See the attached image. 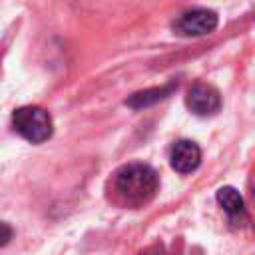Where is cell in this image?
Masks as SVG:
<instances>
[{
    "instance_id": "6",
    "label": "cell",
    "mask_w": 255,
    "mask_h": 255,
    "mask_svg": "<svg viewBox=\"0 0 255 255\" xmlns=\"http://www.w3.org/2000/svg\"><path fill=\"white\" fill-rule=\"evenodd\" d=\"M215 197H217V203L223 207V211L229 213L231 217L243 213V197H241V193H239L235 187L223 185V187L217 189Z\"/></svg>"
},
{
    "instance_id": "8",
    "label": "cell",
    "mask_w": 255,
    "mask_h": 255,
    "mask_svg": "<svg viewBox=\"0 0 255 255\" xmlns=\"http://www.w3.org/2000/svg\"><path fill=\"white\" fill-rule=\"evenodd\" d=\"M12 235H14V231H12V227L8 225V223H4V221H0V247H4L10 239H12Z\"/></svg>"
},
{
    "instance_id": "1",
    "label": "cell",
    "mask_w": 255,
    "mask_h": 255,
    "mask_svg": "<svg viewBox=\"0 0 255 255\" xmlns=\"http://www.w3.org/2000/svg\"><path fill=\"white\" fill-rule=\"evenodd\" d=\"M157 191V173L153 167L141 161H131L122 165L112 175L114 201L126 207L145 205Z\"/></svg>"
},
{
    "instance_id": "7",
    "label": "cell",
    "mask_w": 255,
    "mask_h": 255,
    "mask_svg": "<svg viewBox=\"0 0 255 255\" xmlns=\"http://www.w3.org/2000/svg\"><path fill=\"white\" fill-rule=\"evenodd\" d=\"M171 90H173V86L143 90V92H137V94L129 96V98L126 100V104H128L129 108H133V110H141V108H145V106H151V104H155V102L163 100V98H165V96H167Z\"/></svg>"
},
{
    "instance_id": "2",
    "label": "cell",
    "mask_w": 255,
    "mask_h": 255,
    "mask_svg": "<svg viewBox=\"0 0 255 255\" xmlns=\"http://www.w3.org/2000/svg\"><path fill=\"white\" fill-rule=\"evenodd\" d=\"M12 126L30 143H42L54 131L50 114L40 106H22V108L14 110Z\"/></svg>"
},
{
    "instance_id": "3",
    "label": "cell",
    "mask_w": 255,
    "mask_h": 255,
    "mask_svg": "<svg viewBox=\"0 0 255 255\" xmlns=\"http://www.w3.org/2000/svg\"><path fill=\"white\" fill-rule=\"evenodd\" d=\"M215 28H217V14L207 8L185 10L171 22V30L183 38L205 36V34H211Z\"/></svg>"
},
{
    "instance_id": "5",
    "label": "cell",
    "mask_w": 255,
    "mask_h": 255,
    "mask_svg": "<svg viewBox=\"0 0 255 255\" xmlns=\"http://www.w3.org/2000/svg\"><path fill=\"white\" fill-rule=\"evenodd\" d=\"M201 161V149L191 139H179L171 145L169 163L177 173H191Z\"/></svg>"
},
{
    "instance_id": "4",
    "label": "cell",
    "mask_w": 255,
    "mask_h": 255,
    "mask_svg": "<svg viewBox=\"0 0 255 255\" xmlns=\"http://www.w3.org/2000/svg\"><path fill=\"white\" fill-rule=\"evenodd\" d=\"M185 106L191 114L199 116V118H207V116H215L221 110V96L217 92V88H213L207 82H195L185 96Z\"/></svg>"
}]
</instances>
